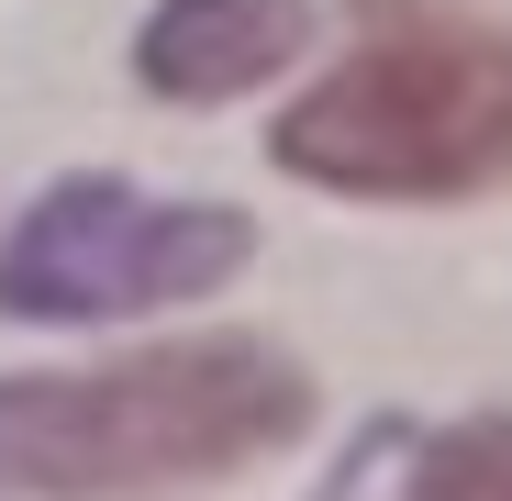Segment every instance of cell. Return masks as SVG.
Segmentation results:
<instances>
[{
	"label": "cell",
	"instance_id": "277c9868",
	"mask_svg": "<svg viewBox=\"0 0 512 501\" xmlns=\"http://www.w3.org/2000/svg\"><path fill=\"white\" fill-rule=\"evenodd\" d=\"M312 45V0H156L134 34V78L156 101H245Z\"/></svg>",
	"mask_w": 512,
	"mask_h": 501
},
{
	"label": "cell",
	"instance_id": "6da1fadb",
	"mask_svg": "<svg viewBox=\"0 0 512 501\" xmlns=\"http://www.w3.org/2000/svg\"><path fill=\"white\" fill-rule=\"evenodd\" d=\"M312 435L301 357L256 334H190L101 368L0 379V501H145L268 468Z\"/></svg>",
	"mask_w": 512,
	"mask_h": 501
},
{
	"label": "cell",
	"instance_id": "5b68a950",
	"mask_svg": "<svg viewBox=\"0 0 512 501\" xmlns=\"http://www.w3.org/2000/svg\"><path fill=\"white\" fill-rule=\"evenodd\" d=\"M412 501H512V412H468L412 457Z\"/></svg>",
	"mask_w": 512,
	"mask_h": 501
},
{
	"label": "cell",
	"instance_id": "3957f363",
	"mask_svg": "<svg viewBox=\"0 0 512 501\" xmlns=\"http://www.w3.org/2000/svg\"><path fill=\"white\" fill-rule=\"evenodd\" d=\"M256 268V223L234 201H145L123 179H56L0 234V312L12 323H101L212 301Z\"/></svg>",
	"mask_w": 512,
	"mask_h": 501
},
{
	"label": "cell",
	"instance_id": "7a4b0ae2",
	"mask_svg": "<svg viewBox=\"0 0 512 501\" xmlns=\"http://www.w3.org/2000/svg\"><path fill=\"white\" fill-rule=\"evenodd\" d=\"M268 156L346 201H468L512 179V34L423 0H368L357 56H334L268 123Z\"/></svg>",
	"mask_w": 512,
	"mask_h": 501
}]
</instances>
